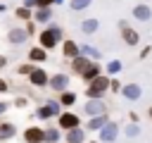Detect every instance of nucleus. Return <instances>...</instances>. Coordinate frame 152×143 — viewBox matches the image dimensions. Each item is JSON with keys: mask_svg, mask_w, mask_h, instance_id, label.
<instances>
[{"mask_svg": "<svg viewBox=\"0 0 152 143\" xmlns=\"http://www.w3.org/2000/svg\"><path fill=\"white\" fill-rule=\"evenodd\" d=\"M33 69H36L33 64H21V67H19V74H31Z\"/></svg>", "mask_w": 152, "mask_h": 143, "instance_id": "30", "label": "nucleus"}, {"mask_svg": "<svg viewBox=\"0 0 152 143\" xmlns=\"http://www.w3.org/2000/svg\"><path fill=\"white\" fill-rule=\"evenodd\" d=\"M5 110H7V102H0V114H2Z\"/></svg>", "mask_w": 152, "mask_h": 143, "instance_id": "36", "label": "nucleus"}, {"mask_svg": "<svg viewBox=\"0 0 152 143\" xmlns=\"http://www.w3.org/2000/svg\"><path fill=\"white\" fill-rule=\"evenodd\" d=\"M26 38H28V33H26V29H21V26H14V29L7 31V41H10L12 45H21Z\"/></svg>", "mask_w": 152, "mask_h": 143, "instance_id": "9", "label": "nucleus"}, {"mask_svg": "<svg viewBox=\"0 0 152 143\" xmlns=\"http://www.w3.org/2000/svg\"><path fill=\"white\" fill-rule=\"evenodd\" d=\"M90 64H93V60H90V57H86V55H78V57H74V60H71V72L83 76V72H86Z\"/></svg>", "mask_w": 152, "mask_h": 143, "instance_id": "10", "label": "nucleus"}, {"mask_svg": "<svg viewBox=\"0 0 152 143\" xmlns=\"http://www.w3.org/2000/svg\"><path fill=\"white\" fill-rule=\"evenodd\" d=\"M86 141V129H71V131H66V143H83Z\"/></svg>", "mask_w": 152, "mask_h": 143, "instance_id": "18", "label": "nucleus"}, {"mask_svg": "<svg viewBox=\"0 0 152 143\" xmlns=\"http://www.w3.org/2000/svg\"><path fill=\"white\" fill-rule=\"evenodd\" d=\"M121 95H124V98H128V100H138V98L142 95V91H140V86H138V83H124Z\"/></svg>", "mask_w": 152, "mask_h": 143, "instance_id": "14", "label": "nucleus"}, {"mask_svg": "<svg viewBox=\"0 0 152 143\" xmlns=\"http://www.w3.org/2000/svg\"><path fill=\"white\" fill-rule=\"evenodd\" d=\"M81 31H83V33H93V31H97V19H86V21L81 24Z\"/></svg>", "mask_w": 152, "mask_h": 143, "instance_id": "24", "label": "nucleus"}, {"mask_svg": "<svg viewBox=\"0 0 152 143\" xmlns=\"http://www.w3.org/2000/svg\"><path fill=\"white\" fill-rule=\"evenodd\" d=\"M133 17L140 19V21H147V19L152 17V12H150L147 5H135V7H133Z\"/></svg>", "mask_w": 152, "mask_h": 143, "instance_id": "19", "label": "nucleus"}, {"mask_svg": "<svg viewBox=\"0 0 152 143\" xmlns=\"http://www.w3.org/2000/svg\"><path fill=\"white\" fill-rule=\"evenodd\" d=\"M17 136V126L12 122H0V141H10Z\"/></svg>", "mask_w": 152, "mask_h": 143, "instance_id": "15", "label": "nucleus"}, {"mask_svg": "<svg viewBox=\"0 0 152 143\" xmlns=\"http://www.w3.org/2000/svg\"><path fill=\"white\" fill-rule=\"evenodd\" d=\"M36 21H40V24H45V21H50V17H52V12H50V7H45V10H38L36 14Z\"/></svg>", "mask_w": 152, "mask_h": 143, "instance_id": "23", "label": "nucleus"}, {"mask_svg": "<svg viewBox=\"0 0 152 143\" xmlns=\"http://www.w3.org/2000/svg\"><path fill=\"white\" fill-rule=\"evenodd\" d=\"M119 31H121V38L126 41V45H138L140 36H138V31L133 26H128L126 21H119Z\"/></svg>", "mask_w": 152, "mask_h": 143, "instance_id": "5", "label": "nucleus"}, {"mask_svg": "<svg viewBox=\"0 0 152 143\" xmlns=\"http://www.w3.org/2000/svg\"><path fill=\"white\" fill-rule=\"evenodd\" d=\"M109 81H112V79H107L104 74L97 76L95 81H90V83L86 86V98H88V100H100V98L104 95V91H109Z\"/></svg>", "mask_w": 152, "mask_h": 143, "instance_id": "1", "label": "nucleus"}, {"mask_svg": "<svg viewBox=\"0 0 152 143\" xmlns=\"http://www.w3.org/2000/svg\"><path fill=\"white\" fill-rule=\"evenodd\" d=\"M109 88H112V91H121L124 86H121L119 81H114V79H112V81H109Z\"/></svg>", "mask_w": 152, "mask_h": 143, "instance_id": "32", "label": "nucleus"}, {"mask_svg": "<svg viewBox=\"0 0 152 143\" xmlns=\"http://www.w3.org/2000/svg\"><path fill=\"white\" fill-rule=\"evenodd\" d=\"M5 91H10V86H7L5 79H0V93H5Z\"/></svg>", "mask_w": 152, "mask_h": 143, "instance_id": "34", "label": "nucleus"}, {"mask_svg": "<svg viewBox=\"0 0 152 143\" xmlns=\"http://www.w3.org/2000/svg\"><path fill=\"white\" fill-rule=\"evenodd\" d=\"M147 117H150V119H152V107H150V110H147Z\"/></svg>", "mask_w": 152, "mask_h": 143, "instance_id": "37", "label": "nucleus"}, {"mask_svg": "<svg viewBox=\"0 0 152 143\" xmlns=\"http://www.w3.org/2000/svg\"><path fill=\"white\" fill-rule=\"evenodd\" d=\"M59 102H48V105H43V107H38V117L40 119H50V117H59L62 112H59Z\"/></svg>", "mask_w": 152, "mask_h": 143, "instance_id": "11", "label": "nucleus"}, {"mask_svg": "<svg viewBox=\"0 0 152 143\" xmlns=\"http://www.w3.org/2000/svg\"><path fill=\"white\" fill-rule=\"evenodd\" d=\"M62 107H71L74 102H76V93H71V91H64V93H59V100H57Z\"/></svg>", "mask_w": 152, "mask_h": 143, "instance_id": "21", "label": "nucleus"}, {"mask_svg": "<svg viewBox=\"0 0 152 143\" xmlns=\"http://www.w3.org/2000/svg\"><path fill=\"white\" fill-rule=\"evenodd\" d=\"M104 102H102V98L100 100H88L86 105H83V112L88 114V117H100V114H104Z\"/></svg>", "mask_w": 152, "mask_h": 143, "instance_id": "8", "label": "nucleus"}, {"mask_svg": "<svg viewBox=\"0 0 152 143\" xmlns=\"http://www.w3.org/2000/svg\"><path fill=\"white\" fill-rule=\"evenodd\" d=\"M0 12H5V5H0Z\"/></svg>", "mask_w": 152, "mask_h": 143, "instance_id": "38", "label": "nucleus"}, {"mask_svg": "<svg viewBox=\"0 0 152 143\" xmlns=\"http://www.w3.org/2000/svg\"><path fill=\"white\" fill-rule=\"evenodd\" d=\"M116 138H119V124L116 122H107L100 129V141L102 143H116Z\"/></svg>", "mask_w": 152, "mask_h": 143, "instance_id": "4", "label": "nucleus"}, {"mask_svg": "<svg viewBox=\"0 0 152 143\" xmlns=\"http://www.w3.org/2000/svg\"><path fill=\"white\" fill-rule=\"evenodd\" d=\"M55 0H38V10H45V7H50Z\"/></svg>", "mask_w": 152, "mask_h": 143, "instance_id": "31", "label": "nucleus"}, {"mask_svg": "<svg viewBox=\"0 0 152 143\" xmlns=\"http://www.w3.org/2000/svg\"><path fill=\"white\" fill-rule=\"evenodd\" d=\"M124 133H126L128 138H135V136L140 133V129H138V124H133V122H131V124H128V126L124 129Z\"/></svg>", "mask_w": 152, "mask_h": 143, "instance_id": "27", "label": "nucleus"}, {"mask_svg": "<svg viewBox=\"0 0 152 143\" xmlns=\"http://www.w3.org/2000/svg\"><path fill=\"white\" fill-rule=\"evenodd\" d=\"M107 69H109V74H116V72L121 69V62H119V60H114V62H109V67H107Z\"/></svg>", "mask_w": 152, "mask_h": 143, "instance_id": "29", "label": "nucleus"}, {"mask_svg": "<svg viewBox=\"0 0 152 143\" xmlns=\"http://www.w3.org/2000/svg\"><path fill=\"white\" fill-rule=\"evenodd\" d=\"M24 143H45V129L40 126H28L24 131Z\"/></svg>", "mask_w": 152, "mask_h": 143, "instance_id": "6", "label": "nucleus"}, {"mask_svg": "<svg viewBox=\"0 0 152 143\" xmlns=\"http://www.w3.org/2000/svg\"><path fill=\"white\" fill-rule=\"evenodd\" d=\"M88 143H102V141H88Z\"/></svg>", "mask_w": 152, "mask_h": 143, "instance_id": "39", "label": "nucleus"}, {"mask_svg": "<svg viewBox=\"0 0 152 143\" xmlns=\"http://www.w3.org/2000/svg\"><path fill=\"white\" fill-rule=\"evenodd\" d=\"M62 55H64V57H69V60H74V57H78V55H81V45L66 38V41L62 43Z\"/></svg>", "mask_w": 152, "mask_h": 143, "instance_id": "13", "label": "nucleus"}, {"mask_svg": "<svg viewBox=\"0 0 152 143\" xmlns=\"http://www.w3.org/2000/svg\"><path fill=\"white\" fill-rule=\"evenodd\" d=\"M88 5H90V0H71V2H69V7H71L74 12H78V10H86Z\"/></svg>", "mask_w": 152, "mask_h": 143, "instance_id": "26", "label": "nucleus"}, {"mask_svg": "<svg viewBox=\"0 0 152 143\" xmlns=\"http://www.w3.org/2000/svg\"><path fill=\"white\" fill-rule=\"evenodd\" d=\"M2 67H7V57H5V55H0V69H2Z\"/></svg>", "mask_w": 152, "mask_h": 143, "instance_id": "35", "label": "nucleus"}, {"mask_svg": "<svg viewBox=\"0 0 152 143\" xmlns=\"http://www.w3.org/2000/svg\"><path fill=\"white\" fill-rule=\"evenodd\" d=\"M59 126H48L45 129V143H57L59 141Z\"/></svg>", "mask_w": 152, "mask_h": 143, "instance_id": "22", "label": "nucleus"}, {"mask_svg": "<svg viewBox=\"0 0 152 143\" xmlns=\"http://www.w3.org/2000/svg\"><path fill=\"white\" fill-rule=\"evenodd\" d=\"M14 105H17V107H26V105H28V100H26V98H17V100H14Z\"/></svg>", "mask_w": 152, "mask_h": 143, "instance_id": "33", "label": "nucleus"}, {"mask_svg": "<svg viewBox=\"0 0 152 143\" xmlns=\"http://www.w3.org/2000/svg\"><path fill=\"white\" fill-rule=\"evenodd\" d=\"M81 55H86V57H90V60H97V57H100V52H97L95 48H90V45H81Z\"/></svg>", "mask_w": 152, "mask_h": 143, "instance_id": "25", "label": "nucleus"}, {"mask_svg": "<svg viewBox=\"0 0 152 143\" xmlns=\"http://www.w3.org/2000/svg\"><path fill=\"white\" fill-rule=\"evenodd\" d=\"M107 122H109V119H107V114H100V117H90V122L86 124V129H88V131H100V129H102Z\"/></svg>", "mask_w": 152, "mask_h": 143, "instance_id": "17", "label": "nucleus"}, {"mask_svg": "<svg viewBox=\"0 0 152 143\" xmlns=\"http://www.w3.org/2000/svg\"><path fill=\"white\" fill-rule=\"evenodd\" d=\"M17 17L28 21V19H31V10H28V7H19V10H17Z\"/></svg>", "mask_w": 152, "mask_h": 143, "instance_id": "28", "label": "nucleus"}, {"mask_svg": "<svg viewBox=\"0 0 152 143\" xmlns=\"http://www.w3.org/2000/svg\"><path fill=\"white\" fill-rule=\"evenodd\" d=\"M28 60L31 62H45L48 60V50L45 48H31L28 50Z\"/></svg>", "mask_w": 152, "mask_h": 143, "instance_id": "20", "label": "nucleus"}, {"mask_svg": "<svg viewBox=\"0 0 152 143\" xmlns=\"http://www.w3.org/2000/svg\"><path fill=\"white\" fill-rule=\"evenodd\" d=\"M62 38V31H59V26H48L45 31H40V48H45V50H52L55 45H57V41Z\"/></svg>", "mask_w": 152, "mask_h": 143, "instance_id": "2", "label": "nucleus"}, {"mask_svg": "<svg viewBox=\"0 0 152 143\" xmlns=\"http://www.w3.org/2000/svg\"><path fill=\"white\" fill-rule=\"evenodd\" d=\"M97 76H102V67H100L97 62H93V64L83 72V81H86V83H90V81H95Z\"/></svg>", "mask_w": 152, "mask_h": 143, "instance_id": "16", "label": "nucleus"}, {"mask_svg": "<svg viewBox=\"0 0 152 143\" xmlns=\"http://www.w3.org/2000/svg\"><path fill=\"white\" fill-rule=\"evenodd\" d=\"M57 126H59L62 131H71V129H78V126H81V119H78V114H74V112H62V114L57 117Z\"/></svg>", "mask_w": 152, "mask_h": 143, "instance_id": "3", "label": "nucleus"}, {"mask_svg": "<svg viewBox=\"0 0 152 143\" xmlns=\"http://www.w3.org/2000/svg\"><path fill=\"white\" fill-rule=\"evenodd\" d=\"M28 83H33V86H48L50 83V76H48V72L45 69H40V67H36L31 74H28Z\"/></svg>", "mask_w": 152, "mask_h": 143, "instance_id": "7", "label": "nucleus"}, {"mask_svg": "<svg viewBox=\"0 0 152 143\" xmlns=\"http://www.w3.org/2000/svg\"><path fill=\"white\" fill-rule=\"evenodd\" d=\"M66 83H69V76L66 74H55V76H50V88L52 91H57V93H64L66 91Z\"/></svg>", "mask_w": 152, "mask_h": 143, "instance_id": "12", "label": "nucleus"}]
</instances>
